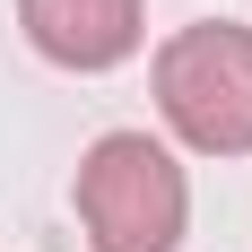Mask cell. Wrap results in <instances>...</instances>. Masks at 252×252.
<instances>
[{"mask_svg": "<svg viewBox=\"0 0 252 252\" xmlns=\"http://www.w3.org/2000/svg\"><path fill=\"white\" fill-rule=\"evenodd\" d=\"M191 218V183L148 130H104L78 157V226L96 252H174Z\"/></svg>", "mask_w": 252, "mask_h": 252, "instance_id": "cell-1", "label": "cell"}, {"mask_svg": "<svg viewBox=\"0 0 252 252\" xmlns=\"http://www.w3.org/2000/svg\"><path fill=\"white\" fill-rule=\"evenodd\" d=\"M157 113L200 157H252V26H183L157 52Z\"/></svg>", "mask_w": 252, "mask_h": 252, "instance_id": "cell-2", "label": "cell"}, {"mask_svg": "<svg viewBox=\"0 0 252 252\" xmlns=\"http://www.w3.org/2000/svg\"><path fill=\"white\" fill-rule=\"evenodd\" d=\"M18 26L61 70H113L139 52V0H18Z\"/></svg>", "mask_w": 252, "mask_h": 252, "instance_id": "cell-3", "label": "cell"}]
</instances>
